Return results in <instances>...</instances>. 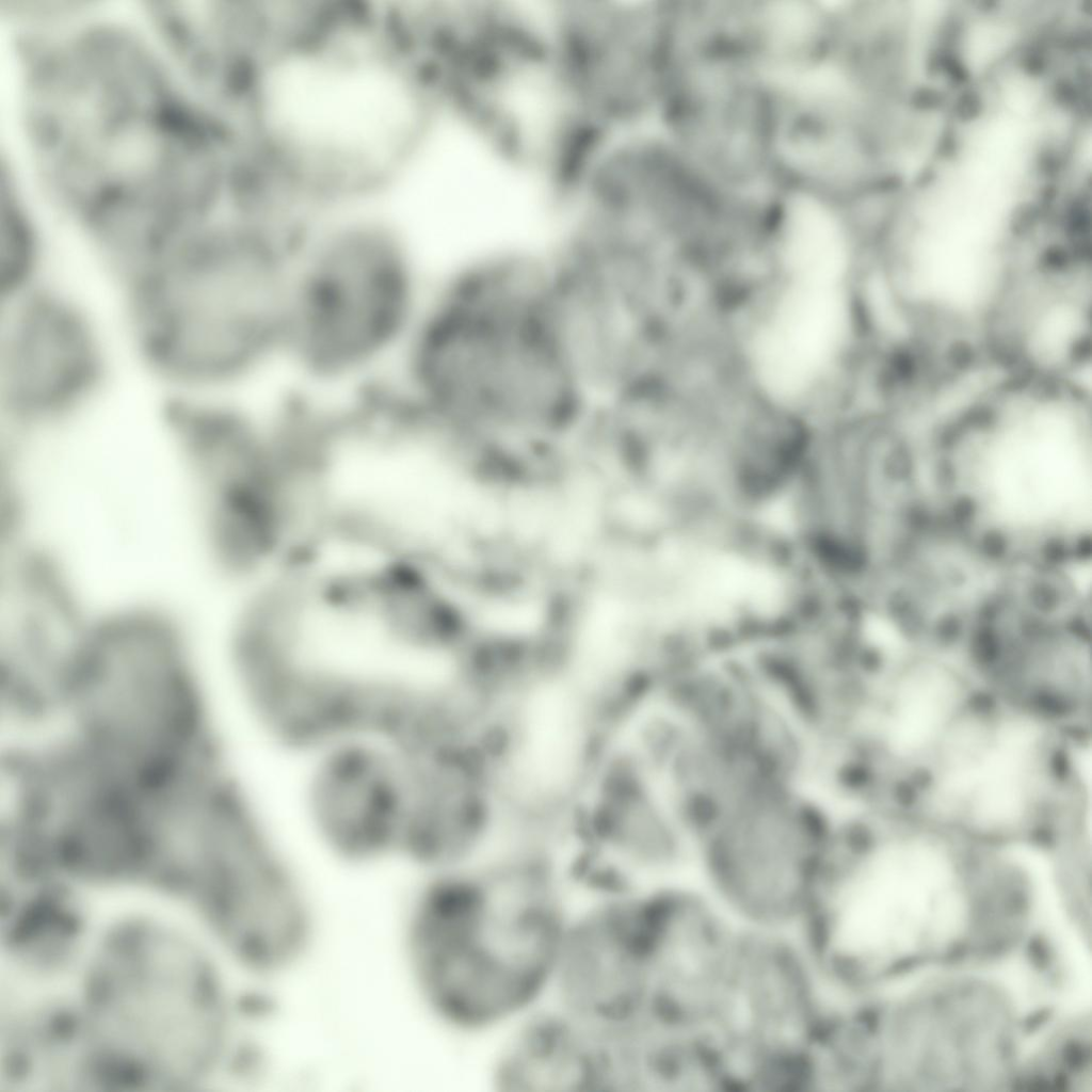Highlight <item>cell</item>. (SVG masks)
I'll use <instances>...</instances> for the list:
<instances>
[{"instance_id":"obj_12","label":"cell","mask_w":1092,"mask_h":1092,"mask_svg":"<svg viewBox=\"0 0 1092 1092\" xmlns=\"http://www.w3.org/2000/svg\"><path fill=\"white\" fill-rule=\"evenodd\" d=\"M573 806L565 866L579 897L694 878L693 838L656 777L625 746L601 749Z\"/></svg>"},{"instance_id":"obj_18","label":"cell","mask_w":1092,"mask_h":1092,"mask_svg":"<svg viewBox=\"0 0 1092 1092\" xmlns=\"http://www.w3.org/2000/svg\"><path fill=\"white\" fill-rule=\"evenodd\" d=\"M495 1041L486 1082L496 1092H612L601 1033L547 1001Z\"/></svg>"},{"instance_id":"obj_8","label":"cell","mask_w":1092,"mask_h":1092,"mask_svg":"<svg viewBox=\"0 0 1092 1092\" xmlns=\"http://www.w3.org/2000/svg\"><path fill=\"white\" fill-rule=\"evenodd\" d=\"M966 903L947 854L900 839L840 857L824 876L799 935L828 987L854 968L945 946L963 929Z\"/></svg>"},{"instance_id":"obj_14","label":"cell","mask_w":1092,"mask_h":1092,"mask_svg":"<svg viewBox=\"0 0 1092 1092\" xmlns=\"http://www.w3.org/2000/svg\"><path fill=\"white\" fill-rule=\"evenodd\" d=\"M98 971L95 998L127 1049L160 1066L216 1059L229 1038L224 987L207 965L161 938L124 937Z\"/></svg>"},{"instance_id":"obj_4","label":"cell","mask_w":1092,"mask_h":1092,"mask_svg":"<svg viewBox=\"0 0 1092 1092\" xmlns=\"http://www.w3.org/2000/svg\"><path fill=\"white\" fill-rule=\"evenodd\" d=\"M386 388L404 422L502 450L559 439L589 405L549 335L542 302L467 279L433 287Z\"/></svg>"},{"instance_id":"obj_1","label":"cell","mask_w":1092,"mask_h":1092,"mask_svg":"<svg viewBox=\"0 0 1092 1092\" xmlns=\"http://www.w3.org/2000/svg\"><path fill=\"white\" fill-rule=\"evenodd\" d=\"M31 109L50 172L93 239L157 247L211 212L214 151L132 46L91 39L60 54L42 71Z\"/></svg>"},{"instance_id":"obj_3","label":"cell","mask_w":1092,"mask_h":1092,"mask_svg":"<svg viewBox=\"0 0 1092 1092\" xmlns=\"http://www.w3.org/2000/svg\"><path fill=\"white\" fill-rule=\"evenodd\" d=\"M424 876L404 927L414 986L444 1028L493 1040L550 1000L577 897L558 857L535 849Z\"/></svg>"},{"instance_id":"obj_17","label":"cell","mask_w":1092,"mask_h":1092,"mask_svg":"<svg viewBox=\"0 0 1092 1092\" xmlns=\"http://www.w3.org/2000/svg\"><path fill=\"white\" fill-rule=\"evenodd\" d=\"M311 754L305 806L328 852L355 865L400 856L408 787L396 752L380 739L357 736Z\"/></svg>"},{"instance_id":"obj_7","label":"cell","mask_w":1092,"mask_h":1092,"mask_svg":"<svg viewBox=\"0 0 1092 1092\" xmlns=\"http://www.w3.org/2000/svg\"><path fill=\"white\" fill-rule=\"evenodd\" d=\"M58 721L74 744L134 784L161 781L210 757L196 649L178 614L143 600L87 613Z\"/></svg>"},{"instance_id":"obj_11","label":"cell","mask_w":1092,"mask_h":1092,"mask_svg":"<svg viewBox=\"0 0 1092 1092\" xmlns=\"http://www.w3.org/2000/svg\"><path fill=\"white\" fill-rule=\"evenodd\" d=\"M831 1001L798 934L743 930L705 1034L726 1086L799 1090L809 1043Z\"/></svg>"},{"instance_id":"obj_13","label":"cell","mask_w":1092,"mask_h":1092,"mask_svg":"<svg viewBox=\"0 0 1092 1092\" xmlns=\"http://www.w3.org/2000/svg\"><path fill=\"white\" fill-rule=\"evenodd\" d=\"M111 371L94 311L52 278L1 299L0 411L10 433H41L83 414Z\"/></svg>"},{"instance_id":"obj_10","label":"cell","mask_w":1092,"mask_h":1092,"mask_svg":"<svg viewBox=\"0 0 1092 1092\" xmlns=\"http://www.w3.org/2000/svg\"><path fill=\"white\" fill-rule=\"evenodd\" d=\"M1011 520L1081 521L1091 507L1090 389L1002 378L963 408Z\"/></svg>"},{"instance_id":"obj_19","label":"cell","mask_w":1092,"mask_h":1092,"mask_svg":"<svg viewBox=\"0 0 1092 1092\" xmlns=\"http://www.w3.org/2000/svg\"><path fill=\"white\" fill-rule=\"evenodd\" d=\"M884 734L899 755L920 754L953 726L961 687L948 671L921 665L904 673L893 686Z\"/></svg>"},{"instance_id":"obj_9","label":"cell","mask_w":1092,"mask_h":1092,"mask_svg":"<svg viewBox=\"0 0 1092 1092\" xmlns=\"http://www.w3.org/2000/svg\"><path fill=\"white\" fill-rule=\"evenodd\" d=\"M840 829L803 785L760 790L694 838V880L739 928L799 934Z\"/></svg>"},{"instance_id":"obj_6","label":"cell","mask_w":1092,"mask_h":1092,"mask_svg":"<svg viewBox=\"0 0 1092 1092\" xmlns=\"http://www.w3.org/2000/svg\"><path fill=\"white\" fill-rule=\"evenodd\" d=\"M433 282L404 226L344 208L291 242L284 366L320 395L375 394L422 316Z\"/></svg>"},{"instance_id":"obj_16","label":"cell","mask_w":1092,"mask_h":1092,"mask_svg":"<svg viewBox=\"0 0 1092 1092\" xmlns=\"http://www.w3.org/2000/svg\"><path fill=\"white\" fill-rule=\"evenodd\" d=\"M649 914L646 889L578 898L550 1001L600 1031L633 1017L652 979Z\"/></svg>"},{"instance_id":"obj_15","label":"cell","mask_w":1092,"mask_h":1092,"mask_svg":"<svg viewBox=\"0 0 1092 1092\" xmlns=\"http://www.w3.org/2000/svg\"><path fill=\"white\" fill-rule=\"evenodd\" d=\"M1092 270L1081 248H1038L1011 279L984 352L1003 373L1089 386Z\"/></svg>"},{"instance_id":"obj_2","label":"cell","mask_w":1092,"mask_h":1092,"mask_svg":"<svg viewBox=\"0 0 1092 1092\" xmlns=\"http://www.w3.org/2000/svg\"><path fill=\"white\" fill-rule=\"evenodd\" d=\"M418 65L384 28L333 18L299 31L260 61L248 114L262 155L326 196L386 187L430 117Z\"/></svg>"},{"instance_id":"obj_5","label":"cell","mask_w":1092,"mask_h":1092,"mask_svg":"<svg viewBox=\"0 0 1092 1092\" xmlns=\"http://www.w3.org/2000/svg\"><path fill=\"white\" fill-rule=\"evenodd\" d=\"M289 245L227 218L122 287L128 339L170 399L247 395L284 366Z\"/></svg>"}]
</instances>
